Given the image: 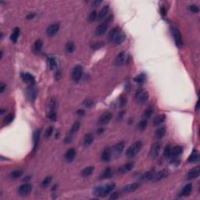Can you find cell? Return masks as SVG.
Returning a JSON list of instances; mask_svg holds the SVG:
<instances>
[{"label": "cell", "instance_id": "cell-1", "mask_svg": "<svg viewBox=\"0 0 200 200\" xmlns=\"http://www.w3.org/2000/svg\"><path fill=\"white\" fill-rule=\"evenodd\" d=\"M108 39L112 45H120L125 39V35L121 32V30L118 27H116L109 32Z\"/></svg>", "mask_w": 200, "mask_h": 200}, {"label": "cell", "instance_id": "cell-2", "mask_svg": "<svg viewBox=\"0 0 200 200\" xmlns=\"http://www.w3.org/2000/svg\"><path fill=\"white\" fill-rule=\"evenodd\" d=\"M115 187L116 185L114 183L108 184L106 185L101 186V187H96L94 189V194L99 197H105L115 189Z\"/></svg>", "mask_w": 200, "mask_h": 200}, {"label": "cell", "instance_id": "cell-3", "mask_svg": "<svg viewBox=\"0 0 200 200\" xmlns=\"http://www.w3.org/2000/svg\"><path fill=\"white\" fill-rule=\"evenodd\" d=\"M142 146L143 144L141 141H138L136 142H134V144H132V146H130L126 151L127 157L132 158L135 156L141 151V149L142 148Z\"/></svg>", "mask_w": 200, "mask_h": 200}, {"label": "cell", "instance_id": "cell-4", "mask_svg": "<svg viewBox=\"0 0 200 200\" xmlns=\"http://www.w3.org/2000/svg\"><path fill=\"white\" fill-rule=\"evenodd\" d=\"M134 99L138 103H140V104L145 103L149 99V93L142 89H138L135 92Z\"/></svg>", "mask_w": 200, "mask_h": 200}, {"label": "cell", "instance_id": "cell-5", "mask_svg": "<svg viewBox=\"0 0 200 200\" xmlns=\"http://www.w3.org/2000/svg\"><path fill=\"white\" fill-rule=\"evenodd\" d=\"M170 30H171V33L172 35H173V38H174V40L175 45L178 48H181V46H183V40H182V37H181L180 31L177 28L173 27V26L171 27Z\"/></svg>", "mask_w": 200, "mask_h": 200}, {"label": "cell", "instance_id": "cell-6", "mask_svg": "<svg viewBox=\"0 0 200 200\" xmlns=\"http://www.w3.org/2000/svg\"><path fill=\"white\" fill-rule=\"evenodd\" d=\"M83 74V67L81 65H76L72 71V78L75 82H78Z\"/></svg>", "mask_w": 200, "mask_h": 200}, {"label": "cell", "instance_id": "cell-7", "mask_svg": "<svg viewBox=\"0 0 200 200\" xmlns=\"http://www.w3.org/2000/svg\"><path fill=\"white\" fill-rule=\"evenodd\" d=\"M160 149H161V146H160V143L156 142L154 143L152 146L151 149H150V151H149V158L151 159H156V158L158 157V156L160 154Z\"/></svg>", "mask_w": 200, "mask_h": 200}, {"label": "cell", "instance_id": "cell-8", "mask_svg": "<svg viewBox=\"0 0 200 200\" xmlns=\"http://www.w3.org/2000/svg\"><path fill=\"white\" fill-rule=\"evenodd\" d=\"M32 190V186L30 184H23L20 185L18 189V194L20 196H26L28 195Z\"/></svg>", "mask_w": 200, "mask_h": 200}, {"label": "cell", "instance_id": "cell-9", "mask_svg": "<svg viewBox=\"0 0 200 200\" xmlns=\"http://www.w3.org/2000/svg\"><path fill=\"white\" fill-rule=\"evenodd\" d=\"M200 173V168L199 166H195L194 168H192V170H190L188 174L186 175V179L187 180H194L195 178H197L199 176Z\"/></svg>", "mask_w": 200, "mask_h": 200}, {"label": "cell", "instance_id": "cell-10", "mask_svg": "<svg viewBox=\"0 0 200 200\" xmlns=\"http://www.w3.org/2000/svg\"><path fill=\"white\" fill-rule=\"evenodd\" d=\"M134 163L130 162V163H126V164H123V165H122L121 166H120V167L118 168V170H117V172H118L119 174H126V173H128V172L132 170L133 168H134Z\"/></svg>", "mask_w": 200, "mask_h": 200}, {"label": "cell", "instance_id": "cell-11", "mask_svg": "<svg viewBox=\"0 0 200 200\" xmlns=\"http://www.w3.org/2000/svg\"><path fill=\"white\" fill-rule=\"evenodd\" d=\"M112 119V114L111 113L109 112H105L104 113L102 114V116L99 117V123L100 125H105L111 120Z\"/></svg>", "mask_w": 200, "mask_h": 200}, {"label": "cell", "instance_id": "cell-12", "mask_svg": "<svg viewBox=\"0 0 200 200\" xmlns=\"http://www.w3.org/2000/svg\"><path fill=\"white\" fill-rule=\"evenodd\" d=\"M59 29H60V25L58 23H54V24H52L47 28V31H46V34L49 37L52 38L55 36L56 34H57V32H59Z\"/></svg>", "mask_w": 200, "mask_h": 200}, {"label": "cell", "instance_id": "cell-13", "mask_svg": "<svg viewBox=\"0 0 200 200\" xmlns=\"http://www.w3.org/2000/svg\"><path fill=\"white\" fill-rule=\"evenodd\" d=\"M108 23L106 21H105L104 23H101L100 25H99L97 27V28L95 29V34L97 36H102L103 34H105L107 31V28H108Z\"/></svg>", "mask_w": 200, "mask_h": 200}, {"label": "cell", "instance_id": "cell-14", "mask_svg": "<svg viewBox=\"0 0 200 200\" xmlns=\"http://www.w3.org/2000/svg\"><path fill=\"white\" fill-rule=\"evenodd\" d=\"M169 174H170V173H169L168 170L164 169V170H160V171L156 173L154 178H153V180L152 181H159L163 180V179H165L166 177H168Z\"/></svg>", "mask_w": 200, "mask_h": 200}, {"label": "cell", "instance_id": "cell-15", "mask_svg": "<svg viewBox=\"0 0 200 200\" xmlns=\"http://www.w3.org/2000/svg\"><path fill=\"white\" fill-rule=\"evenodd\" d=\"M21 77H22L23 81L26 82L27 84H28L30 86H34L35 85V78L31 74H28V73L22 74H21Z\"/></svg>", "mask_w": 200, "mask_h": 200}, {"label": "cell", "instance_id": "cell-16", "mask_svg": "<svg viewBox=\"0 0 200 200\" xmlns=\"http://www.w3.org/2000/svg\"><path fill=\"white\" fill-rule=\"evenodd\" d=\"M126 60V53L125 52H121L119 54L117 55V57L115 59L114 63L115 65L117 66H120L124 64Z\"/></svg>", "mask_w": 200, "mask_h": 200}, {"label": "cell", "instance_id": "cell-17", "mask_svg": "<svg viewBox=\"0 0 200 200\" xmlns=\"http://www.w3.org/2000/svg\"><path fill=\"white\" fill-rule=\"evenodd\" d=\"M124 149V144L123 142H119L116 144L113 148L112 149V153L114 154L116 156H120L122 152H123V150Z\"/></svg>", "mask_w": 200, "mask_h": 200}, {"label": "cell", "instance_id": "cell-18", "mask_svg": "<svg viewBox=\"0 0 200 200\" xmlns=\"http://www.w3.org/2000/svg\"><path fill=\"white\" fill-rule=\"evenodd\" d=\"M75 156H76V149H74V148H71V149H69L66 151L64 157H65V160H66L67 163H71L75 158Z\"/></svg>", "mask_w": 200, "mask_h": 200}, {"label": "cell", "instance_id": "cell-19", "mask_svg": "<svg viewBox=\"0 0 200 200\" xmlns=\"http://www.w3.org/2000/svg\"><path fill=\"white\" fill-rule=\"evenodd\" d=\"M27 96L31 102H34V99H36L37 96V92L36 89H34V86H30L28 90H27Z\"/></svg>", "mask_w": 200, "mask_h": 200}, {"label": "cell", "instance_id": "cell-20", "mask_svg": "<svg viewBox=\"0 0 200 200\" xmlns=\"http://www.w3.org/2000/svg\"><path fill=\"white\" fill-rule=\"evenodd\" d=\"M140 187V184L138 183V182H134V183H132L129 184L128 185H126L125 187H123V190L125 192H133L134 191H136L137 189H139Z\"/></svg>", "mask_w": 200, "mask_h": 200}, {"label": "cell", "instance_id": "cell-21", "mask_svg": "<svg viewBox=\"0 0 200 200\" xmlns=\"http://www.w3.org/2000/svg\"><path fill=\"white\" fill-rule=\"evenodd\" d=\"M156 173V172L154 170H152L147 171L142 175V180L144 181H152L153 180V178H154Z\"/></svg>", "mask_w": 200, "mask_h": 200}, {"label": "cell", "instance_id": "cell-22", "mask_svg": "<svg viewBox=\"0 0 200 200\" xmlns=\"http://www.w3.org/2000/svg\"><path fill=\"white\" fill-rule=\"evenodd\" d=\"M112 156V149L109 148H106L103 150L102 153V160L104 162H109L111 159Z\"/></svg>", "mask_w": 200, "mask_h": 200}, {"label": "cell", "instance_id": "cell-23", "mask_svg": "<svg viewBox=\"0 0 200 200\" xmlns=\"http://www.w3.org/2000/svg\"><path fill=\"white\" fill-rule=\"evenodd\" d=\"M43 42L42 41L41 39H38V40L35 41V42L34 43V46H33V52L35 54H39L42 51V49Z\"/></svg>", "mask_w": 200, "mask_h": 200}, {"label": "cell", "instance_id": "cell-24", "mask_svg": "<svg viewBox=\"0 0 200 200\" xmlns=\"http://www.w3.org/2000/svg\"><path fill=\"white\" fill-rule=\"evenodd\" d=\"M192 190V185L191 183H189L186 185L183 188V189L181 192V196H189L191 194Z\"/></svg>", "mask_w": 200, "mask_h": 200}, {"label": "cell", "instance_id": "cell-25", "mask_svg": "<svg viewBox=\"0 0 200 200\" xmlns=\"http://www.w3.org/2000/svg\"><path fill=\"white\" fill-rule=\"evenodd\" d=\"M166 127H161L155 132V138H157V139H161L162 138L164 137V135L166 134Z\"/></svg>", "mask_w": 200, "mask_h": 200}, {"label": "cell", "instance_id": "cell-26", "mask_svg": "<svg viewBox=\"0 0 200 200\" xmlns=\"http://www.w3.org/2000/svg\"><path fill=\"white\" fill-rule=\"evenodd\" d=\"M166 120V115L165 114H160L156 116L153 119V125L159 126L164 122Z\"/></svg>", "mask_w": 200, "mask_h": 200}, {"label": "cell", "instance_id": "cell-27", "mask_svg": "<svg viewBox=\"0 0 200 200\" xmlns=\"http://www.w3.org/2000/svg\"><path fill=\"white\" fill-rule=\"evenodd\" d=\"M93 140H94V136H93V134L92 133L86 134L85 136V138H84V146L85 147L91 146L92 143L93 142Z\"/></svg>", "mask_w": 200, "mask_h": 200}, {"label": "cell", "instance_id": "cell-28", "mask_svg": "<svg viewBox=\"0 0 200 200\" xmlns=\"http://www.w3.org/2000/svg\"><path fill=\"white\" fill-rule=\"evenodd\" d=\"M182 152H183V148L180 146H176L171 149V156L174 158L178 157Z\"/></svg>", "mask_w": 200, "mask_h": 200}, {"label": "cell", "instance_id": "cell-29", "mask_svg": "<svg viewBox=\"0 0 200 200\" xmlns=\"http://www.w3.org/2000/svg\"><path fill=\"white\" fill-rule=\"evenodd\" d=\"M39 139H40V132L39 131H35L33 134V143H34V148L33 150H35L38 147V145L39 143Z\"/></svg>", "mask_w": 200, "mask_h": 200}, {"label": "cell", "instance_id": "cell-30", "mask_svg": "<svg viewBox=\"0 0 200 200\" xmlns=\"http://www.w3.org/2000/svg\"><path fill=\"white\" fill-rule=\"evenodd\" d=\"M153 107L152 106H149L148 108H146V109H145V111L143 112V114H142V118L143 119H146V120H147V119H149V118H150V117H152V113H153Z\"/></svg>", "mask_w": 200, "mask_h": 200}, {"label": "cell", "instance_id": "cell-31", "mask_svg": "<svg viewBox=\"0 0 200 200\" xmlns=\"http://www.w3.org/2000/svg\"><path fill=\"white\" fill-rule=\"evenodd\" d=\"M20 30L19 28H15L13 32L12 33L11 36H10V40L13 42H17V39L20 36Z\"/></svg>", "mask_w": 200, "mask_h": 200}, {"label": "cell", "instance_id": "cell-32", "mask_svg": "<svg viewBox=\"0 0 200 200\" xmlns=\"http://www.w3.org/2000/svg\"><path fill=\"white\" fill-rule=\"evenodd\" d=\"M94 167L93 166H88L84 169L83 170L81 173V175L84 177H89L90 175H92V174L94 171Z\"/></svg>", "mask_w": 200, "mask_h": 200}, {"label": "cell", "instance_id": "cell-33", "mask_svg": "<svg viewBox=\"0 0 200 200\" xmlns=\"http://www.w3.org/2000/svg\"><path fill=\"white\" fill-rule=\"evenodd\" d=\"M80 127H81V123L79 121H76V122H74V124L72 125L71 128H70V132H69L68 135L73 137V134H74V133H76V132L79 130Z\"/></svg>", "mask_w": 200, "mask_h": 200}, {"label": "cell", "instance_id": "cell-34", "mask_svg": "<svg viewBox=\"0 0 200 200\" xmlns=\"http://www.w3.org/2000/svg\"><path fill=\"white\" fill-rule=\"evenodd\" d=\"M198 159H199L198 152L195 149H194V150L192 151V154L190 155V156H189V158L188 159V162L191 163H195V162H197L198 161Z\"/></svg>", "mask_w": 200, "mask_h": 200}, {"label": "cell", "instance_id": "cell-35", "mask_svg": "<svg viewBox=\"0 0 200 200\" xmlns=\"http://www.w3.org/2000/svg\"><path fill=\"white\" fill-rule=\"evenodd\" d=\"M134 81L136 82V83L139 84V85H142V84H144L146 82V75L145 74H138V76L134 78Z\"/></svg>", "mask_w": 200, "mask_h": 200}, {"label": "cell", "instance_id": "cell-36", "mask_svg": "<svg viewBox=\"0 0 200 200\" xmlns=\"http://www.w3.org/2000/svg\"><path fill=\"white\" fill-rule=\"evenodd\" d=\"M108 12H109V6H103V9L100 10L99 13V15H98V18H99V20L103 19L104 17H106V14L108 13Z\"/></svg>", "mask_w": 200, "mask_h": 200}, {"label": "cell", "instance_id": "cell-37", "mask_svg": "<svg viewBox=\"0 0 200 200\" xmlns=\"http://www.w3.org/2000/svg\"><path fill=\"white\" fill-rule=\"evenodd\" d=\"M22 174H23V170H16L10 173L9 177L12 179H17V178H19L20 177H21Z\"/></svg>", "mask_w": 200, "mask_h": 200}, {"label": "cell", "instance_id": "cell-38", "mask_svg": "<svg viewBox=\"0 0 200 200\" xmlns=\"http://www.w3.org/2000/svg\"><path fill=\"white\" fill-rule=\"evenodd\" d=\"M14 119V115L13 113H9V114L6 115V117H4L3 119V123L5 125H8L9 123H11L13 122V120Z\"/></svg>", "mask_w": 200, "mask_h": 200}, {"label": "cell", "instance_id": "cell-39", "mask_svg": "<svg viewBox=\"0 0 200 200\" xmlns=\"http://www.w3.org/2000/svg\"><path fill=\"white\" fill-rule=\"evenodd\" d=\"M112 177V170L111 169L109 168V167H108V168H106L104 171H103V173L102 174V175H101V179H108V178H109V177Z\"/></svg>", "mask_w": 200, "mask_h": 200}, {"label": "cell", "instance_id": "cell-40", "mask_svg": "<svg viewBox=\"0 0 200 200\" xmlns=\"http://www.w3.org/2000/svg\"><path fill=\"white\" fill-rule=\"evenodd\" d=\"M147 125H148V121H147V120L142 119V120H141L140 122L138 123V128L139 131L142 132L144 130H146V128H147Z\"/></svg>", "mask_w": 200, "mask_h": 200}, {"label": "cell", "instance_id": "cell-41", "mask_svg": "<svg viewBox=\"0 0 200 200\" xmlns=\"http://www.w3.org/2000/svg\"><path fill=\"white\" fill-rule=\"evenodd\" d=\"M65 49H66V52L67 53H72L75 50L74 43L72 42H67L66 45V47H65Z\"/></svg>", "mask_w": 200, "mask_h": 200}, {"label": "cell", "instance_id": "cell-42", "mask_svg": "<svg viewBox=\"0 0 200 200\" xmlns=\"http://www.w3.org/2000/svg\"><path fill=\"white\" fill-rule=\"evenodd\" d=\"M47 63H48L49 69H51V70H54L56 67V61L54 58H49L48 61H47Z\"/></svg>", "mask_w": 200, "mask_h": 200}, {"label": "cell", "instance_id": "cell-43", "mask_svg": "<svg viewBox=\"0 0 200 200\" xmlns=\"http://www.w3.org/2000/svg\"><path fill=\"white\" fill-rule=\"evenodd\" d=\"M163 155H164L165 158H169L171 156V147H170V146H169V145L166 146V147L164 148Z\"/></svg>", "mask_w": 200, "mask_h": 200}, {"label": "cell", "instance_id": "cell-44", "mask_svg": "<svg viewBox=\"0 0 200 200\" xmlns=\"http://www.w3.org/2000/svg\"><path fill=\"white\" fill-rule=\"evenodd\" d=\"M51 181H52V177H46V178L42 181L41 186H42V188H46V187H48V186L50 185Z\"/></svg>", "mask_w": 200, "mask_h": 200}, {"label": "cell", "instance_id": "cell-45", "mask_svg": "<svg viewBox=\"0 0 200 200\" xmlns=\"http://www.w3.org/2000/svg\"><path fill=\"white\" fill-rule=\"evenodd\" d=\"M98 19V14L97 12L94 10L90 13V14L89 16V22H94L95 20Z\"/></svg>", "mask_w": 200, "mask_h": 200}, {"label": "cell", "instance_id": "cell-46", "mask_svg": "<svg viewBox=\"0 0 200 200\" xmlns=\"http://www.w3.org/2000/svg\"><path fill=\"white\" fill-rule=\"evenodd\" d=\"M56 107V99H51L49 103V111H55V109Z\"/></svg>", "mask_w": 200, "mask_h": 200}, {"label": "cell", "instance_id": "cell-47", "mask_svg": "<svg viewBox=\"0 0 200 200\" xmlns=\"http://www.w3.org/2000/svg\"><path fill=\"white\" fill-rule=\"evenodd\" d=\"M52 132H53V127L49 126V128H48L46 130L45 134H44V136H45V138H49L51 137Z\"/></svg>", "mask_w": 200, "mask_h": 200}, {"label": "cell", "instance_id": "cell-48", "mask_svg": "<svg viewBox=\"0 0 200 200\" xmlns=\"http://www.w3.org/2000/svg\"><path fill=\"white\" fill-rule=\"evenodd\" d=\"M47 117H48L49 120H52V121H56V118H57V116H56V113L55 111H49L48 114H47Z\"/></svg>", "mask_w": 200, "mask_h": 200}, {"label": "cell", "instance_id": "cell-49", "mask_svg": "<svg viewBox=\"0 0 200 200\" xmlns=\"http://www.w3.org/2000/svg\"><path fill=\"white\" fill-rule=\"evenodd\" d=\"M83 105L87 108H92L94 106V102L92 99H86L84 101Z\"/></svg>", "mask_w": 200, "mask_h": 200}, {"label": "cell", "instance_id": "cell-50", "mask_svg": "<svg viewBox=\"0 0 200 200\" xmlns=\"http://www.w3.org/2000/svg\"><path fill=\"white\" fill-rule=\"evenodd\" d=\"M103 42H96V43H94V44H92V46H91V48H92V49H100L101 47H103Z\"/></svg>", "mask_w": 200, "mask_h": 200}, {"label": "cell", "instance_id": "cell-51", "mask_svg": "<svg viewBox=\"0 0 200 200\" xmlns=\"http://www.w3.org/2000/svg\"><path fill=\"white\" fill-rule=\"evenodd\" d=\"M189 9H190V11L192 13H197L199 12V9L196 5H191Z\"/></svg>", "mask_w": 200, "mask_h": 200}, {"label": "cell", "instance_id": "cell-52", "mask_svg": "<svg viewBox=\"0 0 200 200\" xmlns=\"http://www.w3.org/2000/svg\"><path fill=\"white\" fill-rule=\"evenodd\" d=\"M126 103H127V98H126L125 96H123V95H121L120 98V106H121V107H123V106H125Z\"/></svg>", "mask_w": 200, "mask_h": 200}, {"label": "cell", "instance_id": "cell-53", "mask_svg": "<svg viewBox=\"0 0 200 200\" xmlns=\"http://www.w3.org/2000/svg\"><path fill=\"white\" fill-rule=\"evenodd\" d=\"M118 198H119V193H118V192H113V193L111 195V196L109 197V199H117Z\"/></svg>", "mask_w": 200, "mask_h": 200}, {"label": "cell", "instance_id": "cell-54", "mask_svg": "<svg viewBox=\"0 0 200 200\" xmlns=\"http://www.w3.org/2000/svg\"><path fill=\"white\" fill-rule=\"evenodd\" d=\"M60 78H61V72L60 70H57V71L56 72V74H55V79L58 81L60 80Z\"/></svg>", "mask_w": 200, "mask_h": 200}, {"label": "cell", "instance_id": "cell-55", "mask_svg": "<svg viewBox=\"0 0 200 200\" xmlns=\"http://www.w3.org/2000/svg\"><path fill=\"white\" fill-rule=\"evenodd\" d=\"M171 163L174 165V166H177V165H179V163H180V160H178V159H177V157L174 158V160H172Z\"/></svg>", "mask_w": 200, "mask_h": 200}, {"label": "cell", "instance_id": "cell-56", "mask_svg": "<svg viewBox=\"0 0 200 200\" xmlns=\"http://www.w3.org/2000/svg\"><path fill=\"white\" fill-rule=\"evenodd\" d=\"M160 13L163 15V16H165L166 14V9L164 6H162L160 8Z\"/></svg>", "mask_w": 200, "mask_h": 200}, {"label": "cell", "instance_id": "cell-57", "mask_svg": "<svg viewBox=\"0 0 200 200\" xmlns=\"http://www.w3.org/2000/svg\"><path fill=\"white\" fill-rule=\"evenodd\" d=\"M6 86L5 84L3 83V82L1 83V85H0V92H1V93H3V92H4V90H5V89H6Z\"/></svg>", "mask_w": 200, "mask_h": 200}, {"label": "cell", "instance_id": "cell-58", "mask_svg": "<svg viewBox=\"0 0 200 200\" xmlns=\"http://www.w3.org/2000/svg\"><path fill=\"white\" fill-rule=\"evenodd\" d=\"M76 113L78 116H84L85 115V111H84L83 109H79V110H77Z\"/></svg>", "mask_w": 200, "mask_h": 200}, {"label": "cell", "instance_id": "cell-59", "mask_svg": "<svg viewBox=\"0 0 200 200\" xmlns=\"http://www.w3.org/2000/svg\"><path fill=\"white\" fill-rule=\"evenodd\" d=\"M34 17H35V14H34V13H30V14H28L26 17V18H27L28 20H32Z\"/></svg>", "mask_w": 200, "mask_h": 200}, {"label": "cell", "instance_id": "cell-60", "mask_svg": "<svg viewBox=\"0 0 200 200\" xmlns=\"http://www.w3.org/2000/svg\"><path fill=\"white\" fill-rule=\"evenodd\" d=\"M101 3H102V1H94V2L92 3V4H93L94 6H97L98 5H99V4H101Z\"/></svg>", "mask_w": 200, "mask_h": 200}, {"label": "cell", "instance_id": "cell-61", "mask_svg": "<svg viewBox=\"0 0 200 200\" xmlns=\"http://www.w3.org/2000/svg\"><path fill=\"white\" fill-rule=\"evenodd\" d=\"M104 131H105V129L103 128H100L99 129H98V131H97L98 132H97V133H98V134H102V133H103V132H104Z\"/></svg>", "mask_w": 200, "mask_h": 200}, {"label": "cell", "instance_id": "cell-62", "mask_svg": "<svg viewBox=\"0 0 200 200\" xmlns=\"http://www.w3.org/2000/svg\"><path fill=\"white\" fill-rule=\"evenodd\" d=\"M5 112H6V110H5V109H1V111H0V114H1V115L3 114V113H4Z\"/></svg>", "mask_w": 200, "mask_h": 200}, {"label": "cell", "instance_id": "cell-63", "mask_svg": "<svg viewBox=\"0 0 200 200\" xmlns=\"http://www.w3.org/2000/svg\"><path fill=\"white\" fill-rule=\"evenodd\" d=\"M199 109V102H197V103H196V109Z\"/></svg>", "mask_w": 200, "mask_h": 200}]
</instances>
